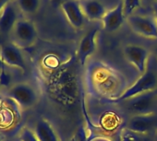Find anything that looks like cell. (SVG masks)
<instances>
[{
	"mask_svg": "<svg viewBox=\"0 0 157 141\" xmlns=\"http://www.w3.org/2000/svg\"><path fill=\"white\" fill-rule=\"evenodd\" d=\"M90 141H112V140L110 138H107L105 136H96V137L92 138Z\"/></svg>",
	"mask_w": 157,
	"mask_h": 141,
	"instance_id": "obj_21",
	"label": "cell"
},
{
	"mask_svg": "<svg viewBox=\"0 0 157 141\" xmlns=\"http://www.w3.org/2000/svg\"><path fill=\"white\" fill-rule=\"evenodd\" d=\"M37 36L36 27L31 20L26 19H19L10 34L12 43L21 49L33 45Z\"/></svg>",
	"mask_w": 157,
	"mask_h": 141,
	"instance_id": "obj_6",
	"label": "cell"
},
{
	"mask_svg": "<svg viewBox=\"0 0 157 141\" xmlns=\"http://www.w3.org/2000/svg\"><path fill=\"white\" fill-rule=\"evenodd\" d=\"M33 132L39 141H60L55 128L45 119H40L36 122Z\"/></svg>",
	"mask_w": 157,
	"mask_h": 141,
	"instance_id": "obj_15",
	"label": "cell"
},
{
	"mask_svg": "<svg viewBox=\"0 0 157 141\" xmlns=\"http://www.w3.org/2000/svg\"><path fill=\"white\" fill-rule=\"evenodd\" d=\"M85 81L89 93L110 102L120 97L128 88L121 73L107 65L97 62L88 66Z\"/></svg>",
	"mask_w": 157,
	"mask_h": 141,
	"instance_id": "obj_1",
	"label": "cell"
},
{
	"mask_svg": "<svg viewBox=\"0 0 157 141\" xmlns=\"http://www.w3.org/2000/svg\"><path fill=\"white\" fill-rule=\"evenodd\" d=\"M151 9H152V15L157 22V2H152L151 4Z\"/></svg>",
	"mask_w": 157,
	"mask_h": 141,
	"instance_id": "obj_20",
	"label": "cell"
},
{
	"mask_svg": "<svg viewBox=\"0 0 157 141\" xmlns=\"http://www.w3.org/2000/svg\"><path fill=\"white\" fill-rule=\"evenodd\" d=\"M7 96L23 110L33 108L39 101V94L36 89L26 82H19L10 87Z\"/></svg>",
	"mask_w": 157,
	"mask_h": 141,
	"instance_id": "obj_3",
	"label": "cell"
},
{
	"mask_svg": "<svg viewBox=\"0 0 157 141\" xmlns=\"http://www.w3.org/2000/svg\"><path fill=\"white\" fill-rule=\"evenodd\" d=\"M65 1V0H51V3L55 7H60V5Z\"/></svg>",
	"mask_w": 157,
	"mask_h": 141,
	"instance_id": "obj_22",
	"label": "cell"
},
{
	"mask_svg": "<svg viewBox=\"0 0 157 141\" xmlns=\"http://www.w3.org/2000/svg\"><path fill=\"white\" fill-rule=\"evenodd\" d=\"M18 9L29 15H33L38 12L41 7V0H15Z\"/></svg>",
	"mask_w": 157,
	"mask_h": 141,
	"instance_id": "obj_16",
	"label": "cell"
},
{
	"mask_svg": "<svg viewBox=\"0 0 157 141\" xmlns=\"http://www.w3.org/2000/svg\"><path fill=\"white\" fill-rule=\"evenodd\" d=\"M126 20L130 30L137 35L157 41V22L153 15L135 13Z\"/></svg>",
	"mask_w": 157,
	"mask_h": 141,
	"instance_id": "obj_5",
	"label": "cell"
},
{
	"mask_svg": "<svg viewBox=\"0 0 157 141\" xmlns=\"http://www.w3.org/2000/svg\"><path fill=\"white\" fill-rule=\"evenodd\" d=\"M21 141H39L34 132L29 128H24L21 130L20 135Z\"/></svg>",
	"mask_w": 157,
	"mask_h": 141,
	"instance_id": "obj_19",
	"label": "cell"
},
{
	"mask_svg": "<svg viewBox=\"0 0 157 141\" xmlns=\"http://www.w3.org/2000/svg\"><path fill=\"white\" fill-rule=\"evenodd\" d=\"M156 128L157 113L142 115H130L125 124V130L140 135H147Z\"/></svg>",
	"mask_w": 157,
	"mask_h": 141,
	"instance_id": "obj_8",
	"label": "cell"
},
{
	"mask_svg": "<svg viewBox=\"0 0 157 141\" xmlns=\"http://www.w3.org/2000/svg\"><path fill=\"white\" fill-rule=\"evenodd\" d=\"M4 68H5V64L3 63L1 57H0V72H2L4 71Z\"/></svg>",
	"mask_w": 157,
	"mask_h": 141,
	"instance_id": "obj_24",
	"label": "cell"
},
{
	"mask_svg": "<svg viewBox=\"0 0 157 141\" xmlns=\"http://www.w3.org/2000/svg\"><path fill=\"white\" fill-rule=\"evenodd\" d=\"M123 54L126 60L136 68L140 76L146 72L150 57L148 48L138 43H127L123 47Z\"/></svg>",
	"mask_w": 157,
	"mask_h": 141,
	"instance_id": "obj_7",
	"label": "cell"
},
{
	"mask_svg": "<svg viewBox=\"0 0 157 141\" xmlns=\"http://www.w3.org/2000/svg\"><path fill=\"white\" fill-rule=\"evenodd\" d=\"M69 25L80 30L85 24V16L82 12L80 1L78 0H65L59 7Z\"/></svg>",
	"mask_w": 157,
	"mask_h": 141,
	"instance_id": "obj_10",
	"label": "cell"
},
{
	"mask_svg": "<svg viewBox=\"0 0 157 141\" xmlns=\"http://www.w3.org/2000/svg\"><path fill=\"white\" fill-rule=\"evenodd\" d=\"M122 3L126 19L135 14L137 10L141 8L142 5L141 0H122Z\"/></svg>",
	"mask_w": 157,
	"mask_h": 141,
	"instance_id": "obj_17",
	"label": "cell"
},
{
	"mask_svg": "<svg viewBox=\"0 0 157 141\" xmlns=\"http://www.w3.org/2000/svg\"><path fill=\"white\" fill-rule=\"evenodd\" d=\"M154 90H157V75L153 70L148 68L146 72L140 75L139 79L132 85H130L120 97L112 101L111 102L117 104L134 96L143 94Z\"/></svg>",
	"mask_w": 157,
	"mask_h": 141,
	"instance_id": "obj_4",
	"label": "cell"
},
{
	"mask_svg": "<svg viewBox=\"0 0 157 141\" xmlns=\"http://www.w3.org/2000/svg\"><path fill=\"white\" fill-rule=\"evenodd\" d=\"M78 1H80V0H78Z\"/></svg>",
	"mask_w": 157,
	"mask_h": 141,
	"instance_id": "obj_30",
	"label": "cell"
},
{
	"mask_svg": "<svg viewBox=\"0 0 157 141\" xmlns=\"http://www.w3.org/2000/svg\"><path fill=\"white\" fill-rule=\"evenodd\" d=\"M152 2H157V0H152Z\"/></svg>",
	"mask_w": 157,
	"mask_h": 141,
	"instance_id": "obj_28",
	"label": "cell"
},
{
	"mask_svg": "<svg viewBox=\"0 0 157 141\" xmlns=\"http://www.w3.org/2000/svg\"><path fill=\"white\" fill-rule=\"evenodd\" d=\"M85 19L90 21H102L107 9L100 0H80Z\"/></svg>",
	"mask_w": 157,
	"mask_h": 141,
	"instance_id": "obj_14",
	"label": "cell"
},
{
	"mask_svg": "<svg viewBox=\"0 0 157 141\" xmlns=\"http://www.w3.org/2000/svg\"><path fill=\"white\" fill-rule=\"evenodd\" d=\"M153 53H154V55H155L156 58H157V44L155 45V47H154V49H153Z\"/></svg>",
	"mask_w": 157,
	"mask_h": 141,
	"instance_id": "obj_25",
	"label": "cell"
},
{
	"mask_svg": "<svg viewBox=\"0 0 157 141\" xmlns=\"http://www.w3.org/2000/svg\"><path fill=\"white\" fill-rule=\"evenodd\" d=\"M99 33L97 28L88 31L78 42L77 48V57L81 65L84 66L88 59L95 53L97 48L96 39Z\"/></svg>",
	"mask_w": 157,
	"mask_h": 141,
	"instance_id": "obj_9",
	"label": "cell"
},
{
	"mask_svg": "<svg viewBox=\"0 0 157 141\" xmlns=\"http://www.w3.org/2000/svg\"><path fill=\"white\" fill-rule=\"evenodd\" d=\"M0 87H1V72H0Z\"/></svg>",
	"mask_w": 157,
	"mask_h": 141,
	"instance_id": "obj_26",
	"label": "cell"
},
{
	"mask_svg": "<svg viewBox=\"0 0 157 141\" xmlns=\"http://www.w3.org/2000/svg\"><path fill=\"white\" fill-rule=\"evenodd\" d=\"M10 0H0V12L2 11V9H4V7L8 4V2H10Z\"/></svg>",
	"mask_w": 157,
	"mask_h": 141,
	"instance_id": "obj_23",
	"label": "cell"
},
{
	"mask_svg": "<svg viewBox=\"0 0 157 141\" xmlns=\"http://www.w3.org/2000/svg\"><path fill=\"white\" fill-rule=\"evenodd\" d=\"M19 19L18 7L15 1L10 0L0 12V34L4 36L10 35Z\"/></svg>",
	"mask_w": 157,
	"mask_h": 141,
	"instance_id": "obj_13",
	"label": "cell"
},
{
	"mask_svg": "<svg viewBox=\"0 0 157 141\" xmlns=\"http://www.w3.org/2000/svg\"><path fill=\"white\" fill-rule=\"evenodd\" d=\"M125 20L123 3L122 0H119L114 9L107 10L101 22L105 31L107 32H116L123 26Z\"/></svg>",
	"mask_w": 157,
	"mask_h": 141,
	"instance_id": "obj_12",
	"label": "cell"
},
{
	"mask_svg": "<svg viewBox=\"0 0 157 141\" xmlns=\"http://www.w3.org/2000/svg\"><path fill=\"white\" fill-rule=\"evenodd\" d=\"M68 141H77L76 139H71V140H68Z\"/></svg>",
	"mask_w": 157,
	"mask_h": 141,
	"instance_id": "obj_27",
	"label": "cell"
},
{
	"mask_svg": "<svg viewBox=\"0 0 157 141\" xmlns=\"http://www.w3.org/2000/svg\"><path fill=\"white\" fill-rule=\"evenodd\" d=\"M117 105L128 116L157 113V90L120 102Z\"/></svg>",
	"mask_w": 157,
	"mask_h": 141,
	"instance_id": "obj_2",
	"label": "cell"
},
{
	"mask_svg": "<svg viewBox=\"0 0 157 141\" xmlns=\"http://www.w3.org/2000/svg\"><path fill=\"white\" fill-rule=\"evenodd\" d=\"M0 141H2V139H1V137H0Z\"/></svg>",
	"mask_w": 157,
	"mask_h": 141,
	"instance_id": "obj_29",
	"label": "cell"
},
{
	"mask_svg": "<svg viewBox=\"0 0 157 141\" xmlns=\"http://www.w3.org/2000/svg\"><path fill=\"white\" fill-rule=\"evenodd\" d=\"M0 57L6 65L17 67L22 71L27 70V64L20 47L14 43H7L0 50Z\"/></svg>",
	"mask_w": 157,
	"mask_h": 141,
	"instance_id": "obj_11",
	"label": "cell"
},
{
	"mask_svg": "<svg viewBox=\"0 0 157 141\" xmlns=\"http://www.w3.org/2000/svg\"><path fill=\"white\" fill-rule=\"evenodd\" d=\"M145 135H140L125 130L122 135V141H148Z\"/></svg>",
	"mask_w": 157,
	"mask_h": 141,
	"instance_id": "obj_18",
	"label": "cell"
}]
</instances>
